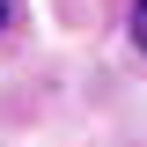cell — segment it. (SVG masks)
Wrapping results in <instances>:
<instances>
[{
	"label": "cell",
	"mask_w": 147,
	"mask_h": 147,
	"mask_svg": "<svg viewBox=\"0 0 147 147\" xmlns=\"http://www.w3.org/2000/svg\"><path fill=\"white\" fill-rule=\"evenodd\" d=\"M132 44L147 52V0H132Z\"/></svg>",
	"instance_id": "1"
},
{
	"label": "cell",
	"mask_w": 147,
	"mask_h": 147,
	"mask_svg": "<svg viewBox=\"0 0 147 147\" xmlns=\"http://www.w3.org/2000/svg\"><path fill=\"white\" fill-rule=\"evenodd\" d=\"M0 30H7V0H0Z\"/></svg>",
	"instance_id": "2"
}]
</instances>
